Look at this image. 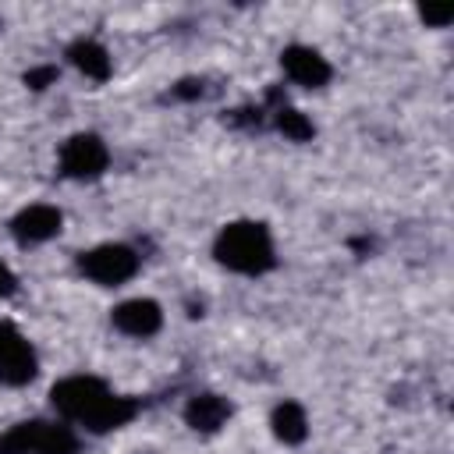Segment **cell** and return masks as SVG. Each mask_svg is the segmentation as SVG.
<instances>
[{"mask_svg":"<svg viewBox=\"0 0 454 454\" xmlns=\"http://www.w3.org/2000/svg\"><path fill=\"white\" fill-rule=\"evenodd\" d=\"M50 404L60 411L64 422H74V426H82L89 433L121 429L138 411V404L131 397L114 394L99 376H89V372L57 380L53 390H50Z\"/></svg>","mask_w":454,"mask_h":454,"instance_id":"cell-1","label":"cell"},{"mask_svg":"<svg viewBox=\"0 0 454 454\" xmlns=\"http://www.w3.org/2000/svg\"><path fill=\"white\" fill-rule=\"evenodd\" d=\"M213 255L223 270L241 277H262L277 266L273 234L259 220H231L227 227H220L213 241Z\"/></svg>","mask_w":454,"mask_h":454,"instance_id":"cell-2","label":"cell"},{"mask_svg":"<svg viewBox=\"0 0 454 454\" xmlns=\"http://www.w3.org/2000/svg\"><path fill=\"white\" fill-rule=\"evenodd\" d=\"M78 270L99 287H121L138 273V252L131 245L106 241V245H96V248L82 252Z\"/></svg>","mask_w":454,"mask_h":454,"instance_id":"cell-3","label":"cell"},{"mask_svg":"<svg viewBox=\"0 0 454 454\" xmlns=\"http://www.w3.org/2000/svg\"><path fill=\"white\" fill-rule=\"evenodd\" d=\"M39 372V355L32 340L14 326L0 323V383L4 387H25Z\"/></svg>","mask_w":454,"mask_h":454,"instance_id":"cell-4","label":"cell"},{"mask_svg":"<svg viewBox=\"0 0 454 454\" xmlns=\"http://www.w3.org/2000/svg\"><path fill=\"white\" fill-rule=\"evenodd\" d=\"M110 167V149L99 135L78 131L60 145V170L74 181H92Z\"/></svg>","mask_w":454,"mask_h":454,"instance_id":"cell-5","label":"cell"},{"mask_svg":"<svg viewBox=\"0 0 454 454\" xmlns=\"http://www.w3.org/2000/svg\"><path fill=\"white\" fill-rule=\"evenodd\" d=\"M60 227H64V213L50 202H32V206L18 209L11 220V234L18 245H43V241L57 238Z\"/></svg>","mask_w":454,"mask_h":454,"instance_id":"cell-6","label":"cell"},{"mask_svg":"<svg viewBox=\"0 0 454 454\" xmlns=\"http://www.w3.org/2000/svg\"><path fill=\"white\" fill-rule=\"evenodd\" d=\"M280 67H284V74H287L294 85H305V89H323V85L330 82V74H333L330 60H326L319 50L305 46V43L287 46V50L280 53Z\"/></svg>","mask_w":454,"mask_h":454,"instance_id":"cell-7","label":"cell"},{"mask_svg":"<svg viewBox=\"0 0 454 454\" xmlns=\"http://www.w3.org/2000/svg\"><path fill=\"white\" fill-rule=\"evenodd\" d=\"M110 319L128 337H153L163 326V309L153 298H128L110 312Z\"/></svg>","mask_w":454,"mask_h":454,"instance_id":"cell-8","label":"cell"},{"mask_svg":"<svg viewBox=\"0 0 454 454\" xmlns=\"http://www.w3.org/2000/svg\"><path fill=\"white\" fill-rule=\"evenodd\" d=\"M227 419H231V401L220 394H195L184 404V422L195 433H216L227 426Z\"/></svg>","mask_w":454,"mask_h":454,"instance_id":"cell-9","label":"cell"},{"mask_svg":"<svg viewBox=\"0 0 454 454\" xmlns=\"http://www.w3.org/2000/svg\"><path fill=\"white\" fill-rule=\"evenodd\" d=\"M67 60H71L89 82H106L110 71H114L110 50H106L99 39H89V35H82V39H74V43L67 46Z\"/></svg>","mask_w":454,"mask_h":454,"instance_id":"cell-10","label":"cell"},{"mask_svg":"<svg viewBox=\"0 0 454 454\" xmlns=\"http://www.w3.org/2000/svg\"><path fill=\"white\" fill-rule=\"evenodd\" d=\"M270 429L284 447H298L309 436V415L298 401H280L270 415Z\"/></svg>","mask_w":454,"mask_h":454,"instance_id":"cell-11","label":"cell"},{"mask_svg":"<svg viewBox=\"0 0 454 454\" xmlns=\"http://www.w3.org/2000/svg\"><path fill=\"white\" fill-rule=\"evenodd\" d=\"M35 454H78V433L71 422H43Z\"/></svg>","mask_w":454,"mask_h":454,"instance_id":"cell-12","label":"cell"},{"mask_svg":"<svg viewBox=\"0 0 454 454\" xmlns=\"http://www.w3.org/2000/svg\"><path fill=\"white\" fill-rule=\"evenodd\" d=\"M39 433H43V419L11 426V429L0 436V454H35V447H39Z\"/></svg>","mask_w":454,"mask_h":454,"instance_id":"cell-13","label":"cell"},{"mask_svg":"<svg viewBox=\"0 0 454 454\" xmlns=\"http://www.w3.org/2000/svg\"><path fill=\"white\" fill-rule=\"evenodd\" d=\"M273 124H277V131H280L284 138H291V142H309V138L316 135L312 121H309L301 110H294V106H277V110H273Z\"/></svg>","mask_w":454,"mask_h":454,"instance_id":"cell-14","label":"cell"},{"mask_svg":"<svg viewBox=\"0 0 454 454\" xmlns=\"http://www.w3.org/2000/svg\"><path fill=\"white\" fill-rule=\"evenodd\" d=\"M53 78H57V67H53V64H43V67H32V71L25 74V85H28V89H46Z\"/></svg>","mask_w":454,"mask_h":454,"instance_id":"cell-15","label":"cell"},{"mask_svg":"<svg viewBox=\"0 0 454 454\" xmlns=\"http://www.w3.org/2000/svg\"><path fill=\"white\" fill-rule=\"evenodd\" d=\"M419 14H422V21H426V25H433V28H447V25H450V18H454V11H450V7H422Z\"/></svg>","mask_w":454,"mask_h":454,"instance_id":"cell-16","label":"cell"},{"mask_svg":"<svg viewBox=\"0 0 454 454\" xmlns=\"http://www.w3.org/2000/svg\"><path fill=\"white\" fill-rule=\"evenodd\" d=\"M174 96H177V99H195V96H202V82L184 78V82H177V85H174Z\"/></svg>","mask_w":454,"mask_h":454,"instance_id":"cell-17","label":"cell"},{"mask_svg":"<svg viewBox=\"0 0 454 454\" xmlns=\"http://www.w3.org/2000/svg\"><path fill=\"white\" fill-rule=\"evenodd\" d=\"M14 287H18V280H14V273H11V270H7L4 262H0V298H4V294H11Z\"/></svg>","mask_w":454,"mask_h":454,"instance_id":"cell-18","label":"cell"}]
</instances>
